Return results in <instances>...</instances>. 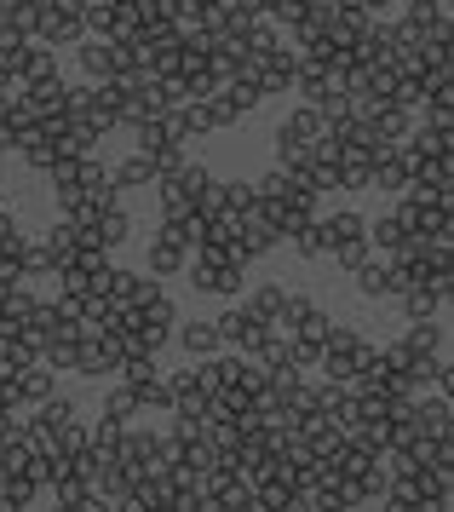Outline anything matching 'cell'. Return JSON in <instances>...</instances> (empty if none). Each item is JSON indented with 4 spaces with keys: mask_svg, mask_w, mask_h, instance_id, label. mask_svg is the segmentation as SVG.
<instances>
[{
    "mask_svg": "<svg viewBox=\"0 0 454 512\" xmlns=\"http://www.w3.org/2000/svg\"><path fill=\"white\" fill-rule=\"evenodd\" d=\"M322 231H328V259H334V254H345V248H363L368 219L357 208H334V213H322Z\"/></svg>",
    "mask_w": 454,
    "mask_h": 512,
    "instance_id": "4fadbf2b",
    "label": "cell"
},
{
    "mask_svg": "<svg viewBox=\"0 0 454 512\" xmlns=\"http://www.w3.org/2000/svg\"><path fill=\"white\" fill-rule=\"evenodd\" d=\"M409 6H420V12H437V6H443V0H409Z\"/></svg>",
    "mask_w": 454,
    "mask_h": 512,
    "instance_id": "1f68e13d",
    "label": "cell"
},
{
    "mask_svg": "<svg viewBox=\"0 0 454 512\" xmlns=\"http://www.w3.org/2000/svg\"><path fill=\"white\" fill-rule=\"evenodd\" d=\"M414 426H420V438L443 443L454 432V403H449V397H437V392L414 397Z\"/></svg>",
    "mask_w": 454,
    "mask_h": 512,
    "instance_id": "e0dca14e",
    "label": "cell"
},
{
    "mask_svg": "<svg viewBox=\"0 0 454 512\" xmlns=\"http://www.w3.org/2000/svg\"><path fill=\"white\" fill-rule=\"evenodd\" d=\"M403 242H414V236L403 231V219H397V213H380V219H368V248H374L380 259L403 254Z\"/></svg>",
    "mask_w": 454,
    "mask_h": 512,
    "instance_id": "ffe728a7",
    "label": "cell"
},
{
    "mask_svg": "<svg viewBox=\"0 0 454 512\" xmlns=\"http://www.w3.org/2000/svg\"><path fill=\"white\" fill-rule=\"evenodd\" d=\"M294 70H299V52L294 47H276L259 70H253V87H259V98H282L288 87H294Z\"/></svg>",
    "mask_w": 454,
    "mask_h": 512,
    "instance_id": "5bb4252c",
    "label": "cell"
},
{
    "mask_svg": "<svg viewBox=\"0 0 454 512\" xmlns=\"http://www.w3.org/2000/svg\"><path fill=\"white\" fill-rule=\"evenodd\" d=\"M282 512H311V507H305V501H294V507H282Z\"/></svg>",
    "mask_w": 454,
    "mask_h": 512,
    "instance_id": "d6a6232c",
    "label": "cell"
},
{
    "mask_svg": "<svg viewBox=\"0 0 454 512\" xmlns=\"http://www.w3.org/2000/svg\"><path fill=\"white\" fill-rule=\"evenodd\" d=\"M328 6H334L340 18H357V24H374V18H368V0H328Z\"/></svg>",
    "mask_w": 454,
    "mask_h": 512,
    "instance_id": "f1b7e54d",
    "label": "cell"
},
{
    "mask_svg": "<svg viewBox=\"0 0 454 512\" xmlns=\"http://www.w3.org/2000/svg\"><path fill=\"white\" fill-rule=\"evenodd\" d=\"M213 323H219V340H225L230 357H259L265 340H271V323H265L259 311H248V300H230Z\"/></svg>",
    "mask_w": 454,
    "mask_h": 512,
    "instance_id": "5b68a950",
    "label": "cell"
},
{
    "mask_svg": "<svg viewBox=\"0 0 454 512\" xmlns=\"http://www.w3.org/2000/svg\"><path fill=\"white\" fill-rule=\"evenodd\" d=\"M265 98H259V87L253 81H225L219 93L207 98V116H213V127H236L242 116H253Z\"/></svg>",
    "mask_w": 454,
    "mask_h": 512,
    "instance_id": "30bf717a",
    "label": "cell"
},
{
    "mask_svg": "<svg viewBox=\"0 0 454 512\" xmlns=\"http://www.w3.org/2000/svg\"><path fill=\"white\" fill-rule=\"evenodd\" d=\"M253 196H259V208H265V219L276 225V236L288 242L294 231H305L311 219L322 213V196L299 173H288V167H271V173H259L253 179Z\"/></svg>",
    "mask_w": 454,
    "mask_h": 512,
    "instance_id": "6da1fadb",
    "label": "cell"
},
{
    "mask_svg": "<svg viewBox=\"0 0 454 512\" xmlns=\"http://www.w3.org/2000/svg\"><path fill=\"white\" fill-rule=\"evenodd\" d=\"M368 133H374V139L386 144V150H397V144H409L414 139V127H420V116H409V110H397V104H386V110H380V116L374 121H363Z\"/></svg>",
    "mask_w": 454,
    "mask_h": 512,
    "instance_id": "ac0fdd59",
    "label": "cell"
},
{
    "mask_svg": "<svg viewBox=\"0 0 454 512\" xmlns=\"http://www.w3.org/2000/svg\"><path fill=\"white\" fill-rule=\"evenodd\" d=\"M432 392L454 403V363H449V357H437V380H432Z\"/></svg>",
    "mask_w": 454,
    "mask_h": 512,
    "instance_id": "83f0119b",
    "label": "cell"
},
{
    "mask_svg": "<svg viewBox=\"0 0 454 512\" xmlns=\"http://www.w3.org/2000/svg\"><path fill=\"white\" fill-rule=\"evenodd\" d=\"M397 311H403V317H409V323H432L437 311H443V300H437V288H403V294H397Z\"/></svg>",
    "mask_w": 454,
    "mask_h": 512,
    "instance_id": "7402d4cb",
    "label": "cell"
},
{
    "mask_svg": "<svg viewBox=\"0 0 454 512\" xmlns=\"http://www.w3.org/2000/svg\"><path fill=\"white\" fill-rule=\"evenodd\" d=\"M443 340H449V328H437V317L432 323H409L397 334V346L414 351V357H443Z\"/></svg>",
    "mask_w": 454,
    "mask_h": 512,
    "instance_id": "44dd1931",
    "label": "cell"
},
{
    "mask_svg": "<svg viewBox=\"0 0 454 512\" xmlns=\"http://www.w3.org/2000/svg\"><path fill=\"white\" fill-rule=\"evenodd\" d=\"M173 340H179L184 357H196V363H207V357H219V351H225L213 317H190V323H179V328H173Z\"/></svg>",
    "mask_w": 454,
    "mask_h": 512,
    "instance_id": "9a60e30c",
    "label": "cell"
},
{
    "mask_svg": "<svg viewBox=\"0 0 454 512\" xmlns=\"http://www.w3.org/2000/svg\"><path fill=\"white\" fill-rule=\"evenodd\" d=\"M138 415H144V409L133 403V392H127V386H115V392L104 397V415H98V420H110V426H138Z\"/></svg>",
    "mask_w": 454,
    "mask_h": 512,
    "instance_id": "4316f807",
    "label": "cell"
},
{
    "mask_svg": "<svg viewBox=\"0 0 454 512\" xmlns=\"http://www.w3.org/2000/svg\"><path fill=\"white\" fill-rule=\"evenodd\" d=\"M368 190H380V196H403V190H409V173H403V162H397V150L374 162V173H368Z\"/></svg>",
    "mask_w": 454,
    "mask_h": 512,
    "instance_id": "603a6c76",
    "label": "cell"
},
{
    "mask_svg": "<svg viewBox=\"0 0 454 512\" xmlns=\"http://www.w3.org/2000/svg\"><path fill=\"white\" fill-rule=\"evenodd\" d=\"M351 282H357V294H363V300H397V294H403V282H397V271H391V259H368L363 271H351Z\"/></svg>",
    "mask_w": 454,
    "mask_h": 512,
    "instance_id": "2e32d148",
    "label": "cell"
},
{
    "mask_svg": "<svg viewBox=\"0 0 454 512\" xmlns=\"http://www.w3.org/2000/svg\"><path fill=\"white\" fill-rule=\"evenodd\" d=\"M391 0H368V18H380V12H386Z\"/></svg>",
    "mask_w": 454,
    "mask_h": 512,
    "instance_id": "4dcf8cb0",
    "label": "cell"
},
{
    "mask_svg": "<svg viewBox=\"0 0 454 512\" xmlns=\"http://www.w3.org/2000/svg\"><path fill=\"white\" fill-rule=\"evenodd\" d=\"M242 282H248L242 265H225V259H190V288H196V294L236 300V294H242Z\"/></svg>",
    "mask_w": 454,
    "mask_h": 512,
    "instance_id": "9c48e42d",
    "label": "cell"
},
{
    "mask_svg": "<svg viewBox=\"0 0 454 512\" xmlns=\"http://www.w3.org/2000/svg\"><path fill=\"white\" fill-rule=\"evenodd\" d=\"M87 35V6L75 0H35V35L29 41H52V47H69Z\"/></svg>",
    "mask_w": 454,
    "mask_h": 512,
    "instance_id": "52a82bcc",
    "label": "cell"
},
{
    "mask_svg": "<svg viewBox=\"0 0 454 512\" xmlns=\"http://www.w3.org/2000/svg\"><path fill=\"white\" fill-rule=\"evenodd\" d=\"M156 179H161V162L156 156H127L121 167H110V185L115 190H156Z\"/></svg>",
    "mask_w": 454,
    "mask_h": 512,
    "instance_id": "d6986e66",
    "label": "cell"
},
{
    "mask_svg": "<svg viewBox=\"0 0 454 512\" xmlns=\"http://www.w3.org/2000/svg\"><path fill=\"white\" fill-rule=\"evenodd\" d=\"M311 311H317V300H311V294H299V288H288V300H282V317H276L271 334H294V328L305 323Z\"/></svg>",
    "mask_w": 454,
    "mask_h": 512,
    "instance_id": "484cf974",
    "label": "cell"
},
{
    "mask_svg": "<svg viewBox=\"0 0 454 512\" xmlns=\"http://www.w3.org/2000/svg\"><path fill=\"white\" fill-rule=\"evenodd\" d=\"M207 190H213V173H207L202 162H190V156H184L179 167H167V173L156 179V208H161V219H190V213H202Z\"/></svg>",
    "mask_w": 454,
    "mask_h": 512,
    "instance_id": "7a4b0ae2",
    "label": "cell"
},
{
    "mask_svg": "<svg viewBox=\"0 0 454 512\" xmlns=\"http://www.w3.org/2000/svg\"><path fill=\"white\" fill-rule=\"evenodd\" d=\"M294 93L305 98V104H322V98L345 93V75L322 58V52H299V70H294Z\"/></svg>",
    "mask_w": 454,
    "mask_h": 512,
    "instance_id": "ba28073f",
    "label": "cell"
},
{
    "mask_svg": "<svg viewBox=\"0 0 454 512\" xmlns=\"http://www.w3.org/2000/svg\"><path fill=\"white\" fill-rule=\"evenodd\" d=\"M282 300H288V288H282V282H259V288L248 294V311H259V317L276 328V317H282Z\"/></svg>",
    "mask_w": 454,
    "mask_h": 512,
    "instance_id": "d4e9b609",
    "label": "cell"
},
{
    "mask_svg": "<svg viewBox=\"0 0 454 512\" xmlns=\"http://www.w3.org/2000/svg\"><path fill=\"white\" fill-rule=\"evenodd\" d=\"M288 29H294V52H322L328 35H334V6H328V0H311Z\"/></svg>",
    "mask_w": 454,
    "mask_h": 512,
    "instance_id": "7c38bea8",
    "label": "cell"
},
{
    "mask_svg": "<svg viewBox=\"0 0 454 512\" xmlns=\"http://www.w3.org/2000/svg\"><path fill=\"white\" fill-rule=\"evenodd\" d=\"M276 225L265 219V208H248L242 219H236V248H242V265H253V259H265V254H276Z\"/></svg>",
    "mask_w": 454,
    "mask_h": 512,
    "instance_id": "8fae6325",
    "label": "cell"
},
{
    "mask_svg": "<svg viewBox=\"0 0 454 512\" xmlns=\"http://www.w3.org/2000/svg\"><path fill=\"white\" fill-rule=\"evenodd\" d=\"M288 248H294V254L305 259V265H317V259H328V231H322V213L311 219V225H305V231H294V236H288Z\"/></svg>",
    "mask_w": 454,
    "mask_h": 512,
    "instance_id": "cb8c5ba5",
    "label": "cell"
},
{
    "mask_svg": "<svg viewBox=\"0 0 454 512\" xmlns=\"http://www.w3.org/2000/svg\"><path fill=\"white\" fill-rule=\"evenodd\" d=\"M121 386L133 392L138 409L173 415V386H167V369H161L156 357H127V363H121Z\"/></svg>",
    "mask_w": 454,
    "mask_h": 512,
    "instance_id": "8992f818",
    "label": "cell"
},
{
    "mask_svg": "<svg viewBox=\"0 0 454 512\" xmlns=\"http://www.w3.org/2000/svg\"><path fill=\"white\" fill-rule=\"evenodd\" d=\"M380 512H420V507H409L403 495H391V489H386V495H380Z\"/></svg>",
    "mask_w": 454,
    "mask_h": 512,
    "instance_id": "f546056e",
    "label": "cell"
},
{
    "mask_svg": "<svg viewBox=\"0 0 454 512\" xmlns=\"http://www.w3.org/2000/svg\"><path fill=\"white\" fill-rule=\"evenodd\" d=\"M368 357H374V340H368L363 328H357V323H334V328H328V346H322L317 369H322L328 386H351Z\"/></svg>",
    "mask_w": 454,
    "mask_h": 512,
    "instance_id": "3957f363",
    "label": "cell"
},
{
    "mask_svg": "<svg viewBox=\"0 0 454 512\" xmlns=\"http://www.w3.org/2000/svg\"><path fill=\"white\" fill-rule=\"evenodd\" d=\"M328 133L322 127V116L311 110V104H299V110H288V116L276 121V167H288V173H299V167L311 162V150H317V139Z\"/></svg>",
    "mask_w": 454,
    "mask_h": 512,
    "instance_id": "277c9868",
    "label": "cell"
}]
</instances>
